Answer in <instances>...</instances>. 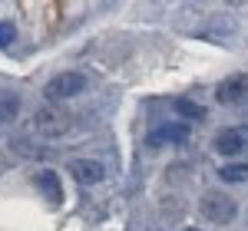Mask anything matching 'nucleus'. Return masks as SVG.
<instances>
[{"label": "nucleus", "instance_id": "nucleus-12", "mask_svg": "<svg viewBox=\"0 0 248 231\" xmlns=\"http://www.w3.org/2000/svg\"><path fill=\"white\" fill-rule=\"evenodd\" d=\"M175 109L186 116V119H192V122H195V119H202V109H199L195 102H189V99H179V102H175Z\"/></svg>", "mask_w": 248, "mask_h": 231}, {"label": "nucleus", "instance_id": "nucleus-2", "mask_svg": "<svg viewBox=\"0 0 248 231\" xmlns=\"http://www.w3.org/2000/svg\"><path fill=\"white\" fill-rule=\"evenodd\" d=\"M83 89H86V76L77 73V70H66V73H57V76L43 86V96L50 99V102H63V99L79 96Z\"/></svg>", "mask_w": 248, "mask_h": 231}, {"label": "nucleus", "instance_id": "nucleus-5", "mask_svg": "<svg viewBox=\"0 0 248 231\" xmlns=\"http://www.w3.org/2000/svg\"><path fill=\"white\" fill-rule=\"evenodd\" d=\"M215 99L222 106H238L248 99V73H238V76H229L215 86Z\"/></svg>", "mask_w": 248, "mask_h": 231}, {"label": "nucleus", "instance_id": "nucleus-6", "mask_svg": "<svg viewBox=\"0 0 248 231\" xmlns=\"http://www.w3.org/2000/svg\"><path fill=\"white\" fill-rule=\"evenodd\" d=\"M189 139V126L186 122H162L149 132V145L159 149V145H175V142H186Z\"/></svg>", "mask_w": 248, "mask_h": 231}, {"label": "nucleus", "instance_id": "nucleus-7", "mask_svg": "<svg viewBox=\"0 0 248 231\" xmlns=\"http://www.w3.org/2000/svg\"><path fill=\"white\" fill-rule=\"evenodd\" d=\"M70 175L77 178L79 185H96L106 178V165L96 162V159H73L70 162Z\"/></svg>", "mask_w": 248, "mask_h": 231}, {"label": "nucleus", "instance_id": "nucleus-4", "mask_svg": "<svg viewBox=\"0 0 248 231\" xmlns=\"http://www.w3.org/2000/svg\"><path fill=\"white\" fill-rule=\"evenodd\" d=\"M248 149V126H229L215 135V152L225 159H238Z\"/></svg>", "mask_w": 248, "mask_h": 231}, {"label": "nucleus", "instance_id": "nucleus-3", "mask_svg": "<svg viewBox=\"0 0 248 231\" xmlns=\"http://www.w3.org/2000/svg\"><path fill=\"white\" fill-rule=\"evenodd\" d=\"M199 208H202V215H205L209 221H215V225H229V221H235V215H238V205L232 202L229 195H222V192L202 195Z\"/></svg>", "mask_w": 248, "mask_h": 231}, {"label": "nucleus", "instance_id": "nucleus-9", "mask_svg": "<svg viewBox=\"0 0 248 231\" xmlns=\"http://www.w3.org/2000/svg\"><path fill=\"white\" fill-rule=\"evenodd\" d=\"M23 109V102H20V93L14 89H3L0 93V126H7V122H14Z\"/></svg>", "mask_w": 248, "mask_h": 231}, {"label": "nucleus", "instance_id": "nucleus-1", "mask_svg": "<svg viewBox=\"0 0 248 231\" xmlns=\"http://www.w3.org/2000/svg\"><path fill=\"white\" fill-rule=\"evenodd\" d=\"M30 129L37 135H43V139H60V135H66L73 129V116L66 109H57V106H43V109L33 113Z\"/></svg>", "mask_w": 248, "mask_h": 231}, {"label": "nucleus", "instance_id": "nucleus-8", "mask_svg": "<svg viewBox=\"0 0 248 231\" xmlns=\"http://www.w3.org/2000/svg\"><path fill=\"white\" fill-rule=\"evenodd\" d=\"M33 182L43 188V195H46V198H53V205H60V202H63V185H60V175L53 172V169H40V172L33 175Z\"/></svg>", "mask_w": 248, "mask_h": 231}, {"label": "nucleus", "instance_id": "nucleus-11", "mask_svg": "<svg viewBox=\"0 0 248 231\" xmlns=\"http://www.w3.org/2000/svg\"><path fill=\"white\" fill-rule=\"evenodd\" d=\"M14 40H17V27H14L10 20H0V50H3V46H10Z\"/></svg>", "mask_w": 248, "mask_h": 231}, {"label": "nucleus", "instance_id": "nucleus-10", "mask_svg": "<svg viewBox=\"0 0 248 231\" xmlns=\"http://www.w3.org/2000/svg\"><path fill=\"white\" fill-rule=\"evenodd\" d=\"M218 178L229 182V185H242V182H248V162H229V165H218Z\"/></svg>", "mask_w": 248, "mask_h": 231}]
</instances>
